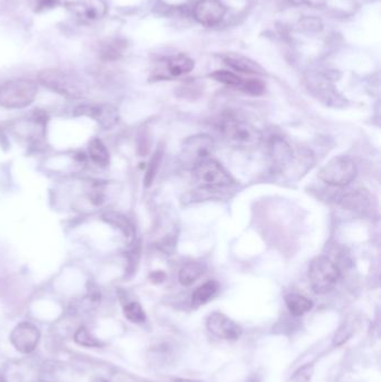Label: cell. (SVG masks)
Returning <instances> with one entry per match:
<instances>
[{
	"mask_svg": "<svg viewBox=\"0 0 381 382\" xmlns=\"http://www.w3.org/2000/svg\"><path fill=\"white\" fill-rule=\"evenodd\" d=\"M38 82L47 90L71 100L82 99L88 86L77 75L59 69H47L38 74Z\"/></svg>",
	"mask_w": 381,
	"mask_h": 382,
	"instance_id": "obj_1",
	"label": "cell"
},
{
	"mask_svg": "<svg viewBox=\"0 0 381 382\" xmlns=\"http://www.w3.org/2000/svg\"><path fill=\"white\" fill-rule=\"evenodd\" d=\"M220 132L228 145L239 150H253L262 142V133L249 122L227 116L220 122Z\"/></svg>",
	"mask_w": 381,
	"mask_h": 382,
	"instance_id": "obj_2",
	"label": "cell"
},
{
	"mask_svg": "<svg viewBox=\"0 0 381 382\" xmlns=\"http://www.w3.org/2000/svg\"><path fill=\"white\" fill-rule=\"evenodd\" d=\"M38 83L30 79H15L0 86V106L7 110H23L35 102Z\"/></svg>",
	"mask_w": 381,
	"mask_h": 382,
	"instance_id": "obj_3",
	"label": "cell"
},
{
	"mask_svg": "<svg viewBox=\"0 0 381 382\" xmlns=\"http://www.w3.org/2000/svg\"><path fill=\"white\" fill-rule=\"evenodd\" d=\"M307 277L313 292L323 296L334 290L339 281L340 269L328 256H317L311 262Z\"/></svg>",
	"mask_w": 381,
	"mask_h": 382,
	"instance_id": "obj_4",
	"label": "cell"
},
{
	"mask_svg": "<svg viewBox=\"0 0 381 382\" xmlns=\"http://www.w3.org/2000/svg\"><path fill=\"white\" fill-rule=\"evenodd\" d=\"M357 164L349 157L340 156L331 159L319 172V179L326 185L344 187L351 184L357 177Z\"/></svg>",
	"mask_w": 381,
	"mask_h": 382,
	"instance_id": "obj_5",
	"label": "cell"
},
{
	"mask_svg": "<svg viewBox=\"0 0 381 382\" xmlns=\"http://www.w3.org/2000/svg\"><path fill=\"white\" fill-rule=\"evenodd\" d=\"M193 177L201 188L216 189L233 185L235 180L218 161L207 159L193 167Z\"/></svg>",
	"mask_w": 381,
	"mask_h": 382,
	"instance_id": "obj_6",
	"label": "cell"
},
{
	"mask_svg": "<svg viewBox=\"0 0 381 382\" xmlns=\"http://www.w3.org/2000/svg\"><path fill=\"white\" fill-rule=\"evenodd\" d=\"M73 116L92 120L102 130L113 129L120 121L119 110L109 103H82L75 106Z\"/></svg>",
	"mask_w": 381,
	"mask_h": 382,
	"instance_id": "obj_7",
	"label": "cell"
},
{
	"mask_svg": "<svg viewBox=\"0 0 381 382\" xmlns=\"http://www.w3.org/2000/svg\"><path fill=\"white\" fill-rule=\"evenodd\" d=\"M215 150V142L210 135H196L189 137L181 145V158L183 162L195 167L201 161L210 159Z\"/></svg>",
	"mask_w": 381,
	"mask_h": 382,
	"instance_id": "obj_8",
	"label": "cell"
},
{
	"mask_svg": "<svg viewBox=\"0 0 381 382\" xmlns=\"http://www.w3.org/2000/svg\"><path fill=\"white\" fill-rule=\"evenodd\" d=\"M40 330L32 323H19L11 335V342L13 348L23 354H33L40 343Z\"/></svg>",
	"mask_w": 381,
	"mask_h": 382,
	"instance_id": "obj_9",
	"label": "cell"
},
{
	"mask_svg": "<svg viewBox=\"0 0 381 382\" xmlns=\"http://www.w3.org/2000/svg\"><path fill=\"white\" fill-rule=\"evenodd\" d=\"M207 329L215 337L222 340H239L243 335L241 325L220 312H215L207 319Z\"/></svg>",
	"mask_w": 381,
	"mask_h": 382,
	"instance_id": "obj_10",
	"label": "cell"
},
{
	"mask_svg": "<svg viewBox=\"0 0 381 382\" xmlns=\"http://www.w3.org/2000/svg\"><path fill=\"white\" fill-rule=\"evenodd\" d=\"M225 15L226 7L220 0H199L193 9V17L203 26H216Z\"/></svg>",
	"mask_w": 381,
	"mask_h": 382,
	"instance_id": "obj_11",
	"label": "cell"
},
{
	"mask_svg": "<svg viewBox=\"0 0 381 382\" xmlns=\"http://www.w3.org/2000/svg\"><path fill=\"white\" fill-rule=\"evenodd\" d=\"M268 150L274 170L281 174L288 172L294 159V151L291 145L283 137H273L268 145Z\"/></svg>",
	"mask_w": 381,
	"mask_h": 382,
	"instance_id": "obj_12",
	"label": "cell"
},
{
	"mask_svg": "<svg viewBox=\"0 0 381 382\" xmlns=\"http://www.w3.org/2000/svg\"><path fill=\"white\" fill-rule=\"evenodd\" d=\"M102 220L113 228H117L130 244L135 242V228L133 227L132 223L125 215L120 214L117 211H104L102 214Z\"/></svg>",
	"mask_w": 381,
	"mask_h": 382,
	"instance_id": "obj_13",
	"label": "cell"
},
{
	"mask_svg": "<svg viewBox=\"0 0 381 382\" xmlns=\"http://www.w3.org/2000/svg\"><path fill=\"white\" fill-rule=\"evenodd\" d=\"M224 63L229 66L234 71L241 72L245 74L264 75L265 71L260 64L251 61V58L237 54H227L224 56Z\"/></svg>",
	"mask_w": 381,
	"mask_h": 382,
	"instance_id": "obj_14",
	"label": "cell"
},
{
	"mask_svg": "<svg viewBox=\"0 0 381 382\" xmlns=\"http://www.w3.org/2000/svg\"><path fill=\"white\" fill-rule=\"evenodd\" d=\"M86 156L93 164L98 168H108L111 162L110 151L106 143L98 137H93L88 143V153Z\"/></svg>",
	"mask_w": 381,
	"mask_h": 382,
	"instance_id": "obj_15",
	"label": "cell"
},
{
	"mask_svg": "<svg viewBox=\"0 0 381 382\" xmlns=\"http://www.w3.org/2000/svg\"><path fill=\"white\" fill-rule=\"evenodd\" d=\"M339 203L343 208L351 211L367 210L370 205V197L365 190L358 189L344 193L339 198Z\"/></svg>",
	"mask_w": 381,
	"mask_h": 382,
	"instance_id": "obj_16",
	"label": "cell"
},
{
	"mask_svg": "<svg viewBox=\"0 0 381 382\" xmlns=\"http://www.w3.org/2000/svg\"><path fill=\"white\" fill-rule=\"evenodd\" d=\"M220 288V283L216 282V281H208V282L200 285L199 288L193 291V298H191L193 306L199 308V306L208 303L217 294Z\"/></svg>",
	"mask_w": 381,
	"mask_h": 382,
	"instance_id": "obj_17",
	"label": "cell"
},
{
	"mask_svg": "<svg viewBox=\"0 0 381 382\" xmlns=\"http://www.w3.org/2000/svg\"><path fill=\"white\" fill-rule=\"evenodd\" d=\"M285 303L294 317H301L303 314L311 311L313 308V302L310 298L295 293L285 296Z\"/></svg>",
	"mask_w": 381,
	"mask_h": 382,
	"instance_id": "obj_18",
	"label": "cell"
},
{
	"mask_svg": "<svg viewBox=\"0 0 381 382\" xmlns=\"http://www.w3.org/2000/svg\"><path fill=\"white\" fill-rule=\"evenodd\" d=\"M168 71L172 77H183L188 74L195 67V62L189 56L179 54L168 61Z\"/></svg>",
	"mask_w": 381,
	"mask_h": 382,
	"instance_id": "obj_19",
	"label": "cell"
},
{
	"mask_svg": "<svg viewBox=\"0 0 381 382\" xmlns=\"http://www.w3.org/2000/svg\"><path fill=\"white\" fill-rule=\"evenodd\" d=\"M205 267L200 263H187L181 267L179 271V282L183 286H191L193 283H196L203 274H204Z\"/></svg>",
	"mask_w": 381,
	"mask_h": 382,
	"instance_id": "obj_20",
	"label": "cell"
},
{
	"mask_svg": "<svg viewBox=\"0 0 381 382\" xmlns=\"http://www.w3.org/2000/svg\"><path fill=\"white\" fill-rule=\"evenodd\" d=\"M123 314L129 321L140 325L146 321V312L138 302H129L123 306Z\"/></svg>",
	"mask_w": 381,
	"mask_h": 382,
	"instance_id": "obj_21",
	"label": "cell"
},
{
	"mask_svg": "<svg viewBox=\"0 0 381 382\" xmlns=\"http://www.w3.org/2000/svg\"><path fill=\"white\" fill-rule=\"evenodd\" d=\"M210 77L214 79L216 82L222 83L228 86L237 87V89H239L244 79L233 72L225 71V69L214 72L210 74Z\"/></svg>",
	"mask_w": 381,
	"mask_h": 382,
	"instance_id": "obj_22",
	"label": "cell"
},
{
	"mask_svg": "<svg viewBox=\"0 0 381 382\" xmlns=\"http://www.w3.org/2000/svg\"><path fill=\"white\" fill-rule=\"evenodd\" d=\"M74 341L77 344L82 345V347H88V348H98V347L102 345V343L96 337H93L90 331L85 327H81L80 329H77L74 335Z\"/></svg>",
	"mask_w": 381,
	"mask_h": 382,
	"instance_id": "obj_23",
	"label": "cell"
},
{
	"mask_svg": "<svg viewBox=\"0 0 381 382\" xmlns=\"http://www.w3.org/2000/svg\"><path fill=\"white\" fill-rule=\"evenodd\" d=\"M162 159V151L157 150L154 152V156L151 158L150 162H149L148 168H147L146 174H144V186L147 188L150 187L154 182V178H156L157 172H158V169H159L160 162H161Z\"/></svg>",
	"mask_w": 381,
	"mask_h": 382,
	"instance_id": "obj_24",
	"label": "cell"
},
{
	"mask_svg": "<svg viewBox=\"0 0 381 382\" xmlns=\"http://www.w3.org/2000/svg\"><path fill=\"white\" fill-rule=\"evenodd\" d=\"M239 90L243 91L246 94L258 96V95H262L265 92V84L261 79H243V83L239 86Z\"/></svg>",
	"mask_w": 381,
	"mask_h": 382,
	"instance_id": "obj_25",
	"label": "cell"
},
{
	"mask_svg": "<svg viewBox=\"0 0 381 382\" xmlns=\"http://www.w3.org/2000/svg\"><path fill=\"white\" fill-rule=\"evenodd\" d=\"M300 29L307 30V32H319L322 29V23L320 19L307 17L300 21Z\"/></svg>",
	"mask_w": 381,
	"mask_h": 382,
	"instance_id": "obj_26",
	"label": "cell"
},
{
	"mask_svg": "<svg viewBox=\"0 0 381 382\" xmlns=\"http://www.w3.org/2000/svg\"><path fill=\"white\" fill-rule=\"evenodd\" d=\"M313 366L311 364H307L303 366L299 371L295 372L293 378H292V382H309L312 378Z\"/></svg>",
	"mask_w": 381,
	"mask_h": 382,
	"instance_id": "obj_27",
	"label": "cell"
},
{
	"mask_svg": "<svg viewBox=\"0 0 381 382\" xmlns=\"http://www.w3.org/2000/svg\"><path fill=\"white\" fill-rule=\"evenodd\" d=\"M294 5H307L310 7H322L328 0H291Z\"/></svg>",
	"mask_w": 381,
	"mask_h": 382,
	"instance_id": "obj_28",
	"label": "cell"
},
{
	"mask_svg": "<svg viewBox=\"0 0 381 382\" xmlns=\"http://www.w3.org/2000/svg\"><path fill=\"white\" fill-rule=\"evenodd\" d=\"M151 282L154 283V284H159V283L164 282L166 280V274L164 271H154L152 274L150 275Z\"/></svg>",
	"mask_w": 381,
	"mask_h": 382,
	"instance_id": "obj_29",
	"label": "cell"
},
{
	"mask_svg": "<svg viewBox=\"0 0 381 382\" xmlns=\"http://www.w3.org/2000/svg\"><path fill=\"white\" fill-rule=\"evenodd\" d=\"M36 1H38V7L44 9V7H47L50 4L53 3L54 0H36Z\"/></svg>",
	"mask_w": 381,
	"mask_h": 382,
	"instance_id": "obj_30",
	"label": "cell"
},
{
	"mask_svg": "<svg viewBox=\"0 0 381 382\" xmlns=\"http://www.w3.org/2000/svg\"><path fill=\"white\" fill-rule=\"evenodd\" d=\"M175 382H201V381H197V380H190V379H175Z\"/></svg>",
	"mask_w": 381,
	"mask_h": 382,
	"instance_id": "obj_31",
	"label": "cell"
},
{
	"mask_svg": "<svg viewBox=\"0 0 381 382\" xmlns=\"http://www.w3.org/2000/svg\"><path fill=\"white\" fill-rule=\"evenodd\" d=\"M0 382H5V379H4V378L1 377V376H0Z\"/></svg>",
	"mask_w": 381,
	"mask_h": 382,
	"instance_id": "obj_32",
	"label": "cell"
},
{
	"mask_svg": "<svg viewBox=\"0 0 381 382\" xmlns=\"http://www.w3.org/2000/svg\"><path fill=\"white\" fill-rule=\"evenodd\" d=\"M102 382H108V381H102Z\"/></svg>",
	"mask_w": 381,
	"mask_h": 382,
	"instance_id": "obj_33",
	"label": "cell"
}]
</instances>
